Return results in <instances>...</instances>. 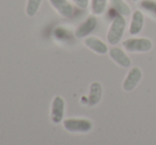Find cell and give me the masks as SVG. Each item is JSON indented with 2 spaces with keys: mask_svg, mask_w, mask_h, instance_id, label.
I'll return each mask as SVG.
<instances>
[{
  "mask_svg": "<svg viewBox=\"0 0 156 145\" xmlns=\"http://www.w3.org/2000/svg\"><path fill=\"white\" fill-rule=\"evenodd\" d=\"M125 26H126V21H125L124 16L118 14L117 16L114 17L106 35V39L109 45L115 46L120 43L124 34Z\"/></svg>",
  "mask_w": 156,
  "mask_h": 145,
  "instance_id": "1",
  "label": "cell"
},
{
  "mask_svg": "<svg viewBox=\"0 0 156 145\" xmlns=\"http://www.w3.org/2000/svg\"><path fill=\"white\" fill-rule=\"evenodd\" d=\"M122 46L126 51L133 52V53H144L149 52L153 47V43L151 39L146 37H133L127 38L122 43Z\"/></svg>",
  "mask_w": 156,
  "mask_h": 145,
  "instance_id": "2",
  "label": "cell"
},
{
  "mask_svg": "<svg viewBox=\"0 0 156 145\" xmlns=\"http://www.w3.org/2000/svg\"><path fill=\"white\" fill-rule=\"evenodd\" d=\"M63 124L70 133H88L93 129V123L87 119H67Z\"/></svg>",
  "mask_w": 156,
  "mask_h": 145,
  "instance_id": "3",
  "label": "cell"
},
{
  "mask_svg": "<svg viewBox=\"0 0 156 145\" xmlns=\"http://www.w3.org/2000/svg\"><path fill=\"white\" fill-rule=\"evenodd\" d=\"M142 78V71L139 67H133L129 69L125 76L123 83H122V88L125 92H131L138 86Z\"/></svg>",
  "mask_w": 156,
  "mask_h": 145,
  "instance_id": "4",
  "label": "cell"
},
{
  "mask_svg": "<svg viewBox=\"0 0 156 145\" xmlns=\"http://www.w3.org/2000/svg\"><path fill=\"white\" fill-rule=\"evenodd\" d=\"M108 53H109V57L113 59L118 66H120V67L129 68L131 66L132 64L131 58L129 57V55L125 53L121 48L113 47L112 49H109Z\"/></svg>",
  "mask_w": 156,
  "mask_h": 145,
  "instance_id": "5",
  "label": "cell"
},
{
  "mask_svg": "<svg viewBox=\"0 0 156 145\" xmlns=\"http://www.w3.org/2000/svg\"><path fill=\"white\" fill-rule=\"evenodd\" d=\"M65 111V102L61 96H55L52 102V109H51V120L53 123L58 124L61 123L64 116Z\"/></svg>",
  "mask_w": 156,
  "mask_h": 145,
  "instance_id": "6",
  "label": "cell"
},
{
  "mask_svg": "<svg viewBox=\"0 0 156 145\" xmlns=\"http://www.w3.org/2000/svg\"><path fill=\"white\" fill-rule=\"evenodd\" d=\"M84 43L88 49H90L91 51L96 52V53L103 55V54H106L109 51L108 48H107L106 43H103L100 38L94 36H89L86 37L84 40Z\"/></svg>",
  "mask_w": 156,
  "mask_h": 145,
  "instance_id": "7",
  "label": "cell"
},
{
  "mask_svg": "<svg viewBox=\"0 0 156 145\" xmlns=\"http://www.w3.org/2000/svg\"><path fill=\"white\" fill-rule=\"evenodd\" d=\"M97 23H98V20H97L96 16H90L82 22L79 28L76 30V36L78 38H83V37H86L87 35H89L91 32H94V30L97 28Z\"/></svg>",
  "mask_w": 156,
  "mask_h": 145,
  "instance_id": "8",
  "label": "cell"
},
{
  "mask_svg": "<svg viewBox=\"0 0 156 145\" xmlns=\"http://www.w3.org/2000/svg\"><path fill=\"white\" fill-rule=\"evenodd\" d=\"M53 9L63 17L69 18L73 14V8L68 0H49Z\"/></svg>",
  "mask_w": 156,
  "mask_h": 145,
  "instance_id": "9",
  "label": "cell"
},
{
  "mask_svg": "<svg viewBox=\"0 0 156 145\" xmlns=\"http://www.w3.org/2000/svg\"><path fill=\"white\" fill-rule=\"evenodd\" d=\"M144 23V15L140 10H136L132 15L131 25H129V34L138 35L141 32Z\"/></svg>",
  "mask_w": 156,
  "mask_h": 145,
  "instance_id": "10",
  "label": "cell"
},
{
  "mask_svg": "<svg viewBox=\"0 0 156 145\" xmlns=\"http://www.w3.org/2000/svg\"><path fill=\"white\" fill-rule=\"evenodd\" d=\"M102 92H103V88L100 83L98 82L91 83L90 87H89L88 101H87L89 106H96L100 102L101 98H102Z\"/></svg>",
  "mask_w": 156,
  "mask_h": 145,
  "instance_id": "11",
  "label": "cell"
},
{
  "mask_svg": "<svg viewBox=\"0 0 156 145\" xmlns=\"http://www.w3.org/2000/svg\"><path fill=\"white\" fill-rule=\"evenodd\" d=\"M111 5L113 9L122 16H129L131 15V8L127 5V3L124 0H109Z\"/></svg>",
  "mask_w": 156,
  "mask_h": 145,
  "instance_id": "12",
  "label": "cell"
},
{
  "mask_svg": "<svg viewBox=\"0 0 156 145\" xmlns=\"http://www.w3.org/2000/svg\"><path fill=\"white\" fill-rule=\"evenodd\" d=\"M107 0H91V12L96 16H101L105 12Z\"/></svg>",
  "mask_w": 156,
  "mask_h": 145,
  "instance_id": "13",
  "label": "cell"
},
{
  "mask_svg": "<svg viewBox=\"0 0 156 145\" xmlns=\"http://www.w3.org/2000/svg\"><path fill=\"white\" fill-rule=\"evenodd\" d=\"M41 3V0H28L27 2V8H26V12L27 15L30 17H33L37 13L39 9V5Z\"/></svg>",
  "mask_w": 156,
  "mask_h": 145,
  "instance_id": "14",
  "label": "cell"
},
{
  "mask_svg": "<svg viewBox=\"0 0 156 145\" xmlns=\"http://www.w3.org/2000/svg\"><path fill=\"white\" fill-rule=\"evenodd\" d=\"M72 1L81 9H86L89 4V0H72Z\"/></svg>",
  "mask_w": 156,
  "mask_h": 145,
  "instance_id": "15",
  "label": "cell"
},
{
  "mask_svg": "<svg viewBox=\"0 0 156 145\" xmlns=\"http://www.w3.org/2000/svg\"><path fill=\"white\" fill-rule=\"evenodd\" d=\"M132 1H134V2H136V1H138V0H132Z\"/></svg>",
  "mask_w": 156,
  "mask_h": 145,
  "instance_id": "16",
  "label": "cell"
}]
</instances>
